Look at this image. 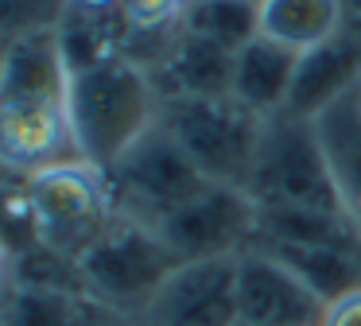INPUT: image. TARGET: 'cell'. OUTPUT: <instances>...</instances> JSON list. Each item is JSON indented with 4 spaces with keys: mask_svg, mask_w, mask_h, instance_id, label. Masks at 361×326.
<instances>
[{
    "mask_svg": "<svg viewBox=\"0 0 361 326\" xmlns=\"http://www.w3.org/2000/svg\"><path fill=\"white\" fill-rule=\"evenodd\" d=\"M322 326H361V287H353V291L342 295V299L326 303Z\"/></svg>",
    "mask_w": 361,
    "mask_h": 326,
    "instance_id": "cell-19",
    "label": "cell"
},
{
    "mask_svg": "<svg viewBox=\"0 0 361 326\" xmlns=\"http://www.w3.org/2000/svg\"><path fill=\"white\" fill-rule=\"evenodd\" d=\"M0 51H4V43H0Z\"/></svg>",
    "mask_w": 361,
    "mask_h": 326,
    "instance_id": "cell-25",
    "label": "cell"
},
{
    "mask_svg": "<svg viewBox=\"0 0 361 326\" xmlns=\"http://www.w3.org/2000/svg\"><path fill=\"white\" fill-rule=\"evenodd\" d=\"M237 326H249V322H237Z\"/></svg>",
    "mask_w": 361,
    "mask_h": 326,
    "instance_id": "cell-24",
    "label": "cell"
},
{
    "mask_svg": "<svg viewBox=\"0 0 361 326\" xmlns=\"http://www.w3.org/2000/svg\"><path fill=\"white\" fill-rule=\"evenodd\" d=\"M105 179H109L117 214L152 229L210 186L202 171L187 159V152L159 128V121L105 171Z\"/></svg>",
    "mask_w": 361,
    "mask_h": 326,
    "instance_id": "cell-7",
    "label": "cell"
},
{
    "mask_svg": "<svg viewBox=\"0 0 361 326\" xmlns=\"http://www.w3.org/2000/svg\"><path fill=\"white\" fill-rule=\"evenodd\" d=\"M159 128L187 152L206 183L249 186L264 116L233 97H167L159 101Z\"/></svg>",
    "mask_w": 361,
    "mask_h": 326,
    "instance_id": "cell-5",
    "label": "cell"
},
{
    "mask_svg": "<svg viewBox=\"0 0 361 326\" xmlns=\"http://www.w3.org/2000/svg\"><path fill=\"white\" fill-rule=\"evenodd\" d=\"M299 54L288 47L272 43V39L257 35L249 47L233 54V82H229V97L245 105L257 116H280L288 109L291 82H295Z\"/></svg>",
    "mask_w": 361,
    "mask_h": 326,
    "instance_id": "cell-13",
    "label": "cell"
},
{
    "mask_svg": "<svg viewBox=\"0 0 361 326\" xmlns=\"http://www.w3.org/2000/svg\"><path fill=\"white\" fill-rule=\"evenodd\" d=\"M136 326H237V256L179 264Z\"/></svg>",
    "mask_w": 361,
    "mask_h": 326,
    "instance_id": "cell-9",
    "label": "cell"
},
{
    "mask_svg": "<svg viewBox=\"0 0 361 326\" xmlns=\"http://www.w3.org/2000/svg\"><path fill=\"white\" fill-rule=\"evenodd\" d=\"M102 318H109V310L82 291L12 284L0 295L4 326H102Z\"/></svg>",
    "mask_w": 361,
    "mask_h": 326,
    "instance_id": "cell-15",
    "label": "cell"
},
{
    "mask_svg": "<svg viewBox=\"0 0 361 326\" xmlns=\"http://www.w3.org/2000/svg\"><path fill=\"white\" fill-rule=\"evenodd\" d=\"M183 31L237 54L260 35V0H195L183 12Z\"/></svg>",
    "mask_w": 361,
    "mask_h": 326,
    "instance_id": "cell-17",
    "label": "cell"
},
{
    "mask_svg": "<svg viewBox=\"0 0 361 326\" xmlns=\"http://www.w3.org/2000/svg\"><path fill=\"white\" fill-rule=\"evenodd\" d=\"M342 31V0H260V35L307 54Z\"/></svg>",
    "mask_w": 361,
    "mask_h": 326,
    "instance_id": "cell-16",
    "label": "cell"
},
{
    "mask_svg": "<svg viewBox=\"0 0 361 326\" xmlns=\"http://www.w3.org/2000/svg\"><path fill=\"white\" fill-rule=\"evenodd\" d=\"M78 159L71 128V66L55 31H35L0 51V167L32 179Z\"/></svg>",
    "mask_w": 361,
    "mask_h": 326,
    "instance_id": "cell-1",
    "label": "cell"
},
{
    "mask_svg": "<svg viewBox=\"0 0 361 326\" xmlns=\"http://www.w3.org/2000/svg\"><path fill=\"white\" fill-rule=\"evenodd\" d=\"M24 206L35 245L66 260H82L121 217L105 171L86 159H66L24 179Z\"/></svg>",
    "mask_w": 361,
    "mask_h": 326,
    "instance_id": "cell-3",
    "label": "cell"
},
{
    "mask_svg": "<svg viewBox=\"0 0 361 326\" xmlns=\"http://www.w3.org/2000/svg\"><path fill=\"white\" fill-rule=\"evenodd\" d=\"M66 16V0H0V43L8 47L35 31H55Z\"/></svg>",
    "mask_w": 361,
    "mask_h": 326,
    "instance_id": "cell-18",
    "label": "cell"
},
{
    "mask_svg": "<svg viewBox=\"0 0 361 326\" xmlns=\"http://www.w3.org/2000/svg\"><path fill=\"white\" fill-rule=\"evenodd\" d=\"M257 225H260V210L249 198V191L210 183L202 194H195L175 214H167L156 225V233L187 264V260H218V256L245 253L257 241Z\"/></svg>",
    "mask_w": 361,
    "mask_h": 326,
    "instance_id": "cell-8",
    "label": "cell"
},
{
    "mask_svg": "<svg viewBox=\"0 0 361 326\" xmlns=\"http://www.w3.org/2000/svg\"><path fill=\"white\" fill-rule=\"evenodd\" d=\"M314 128L330 159V175H334L345 217L361 229V82L330 109H322L314 116Z\"/></svg>",
    "mask_w": 361,
    "mask_h": 326,
    "instance_id": "cell-14",
    "label": "cell"
},
{
    "mask_svg": "<svg viewBox=\"0 0 361 326\" xmlns=\"http://www.w3.org/2000/svg\"><path fill=\"white\" fill-rule=\"evenodd\" d=\"M12 279H16V253L8 248V237L0 233V295L12 287Z\"/></svg>",
    "mask_w": 361,
    "mask_h": 326,
    "instance_id": "cell-21",
    "label": "cell"
},
{
    "mask_svg": "<svg viewBox=\"0 0 361 326\" xmlns=\"http://www.w3.org/2000/svg\"><path fill=\"white\" fill-rule=\"evenodd\" d=\"M245 191L257 210H342L319 128L291 113L264 121Z\"/></svg>",
    "mask_w": 361,
    "mask_h": 326,
    "instance_id": "cell-4",
    "label": "cell"
},
{
    "mask_svg": "<svg viewBox=\"0 0 361 326\" xmlns=\"http://www.w3.org/2000/svg\"><path fill=\"white\" fill-rule=\"evenodd\" d=\"M159 101L167 97H229L233 82V54L190 31H175L167 51L148 66Z\"/></svg>",
    "mask_w": 361,
    "mask_h": 326,
    "instance_id": "cell-12",
    "label": "cell"
},
{
    "mask_svg": "<svg viewBox=\"0 0 361 326\" xmlns=\"http://www.w3.org/2000/svg\"><path fill=\"white\" fill-rule=\"evenodd\" d=\"M183 4H195V0H183Z\"/></svg>",
    "mask_w": 361,
    "mask_h": 326,
    "instance_id": "cell-23",
    "label": "cell"
},
{
    "mask_svg": "<svg viewBox=\"0 0 361 326\" xmlns=\"http://www.w3.org/2000/svg\"><path fill=\"white\" fill-rule=\"evenodd\" d=\"M159 121L152 74L128 54H113L71 74V128L78 159L109 171Z\"/></svg>",
    "mask_w": 361,
    "mask_h": 326,
    "instance_id": "cell-2",
    "label": "cell"
},
{
    "mask_svg": "<svg viewBox=\"0 0 361 326\" xmlns=\"http://www.w3.org/2000/svg\"><path fill=\"white\" fill-rule=\"evenodd\" d=\"M342 31L361 35V0H342Z\"/></svg>",
    "mask_w": 361,
    "mask_h": 326,
    "instance_id": "cell-22",
    "label": "cell"
},
{
    "mask_svg": "<svg viewBox=\"0 0 361 326\" xmlns=\"http://www.w3.org/2000/svg\"><path fill=\"white\" fill-rule=\"evenodd\" d=\"M121 0H66V12L74 16H94V20H113Z\"/></svg>",
    "mask_w": 361,
    "mask_h": 326,
    "instance_id": "cell-20",
    "label": "cell"
},
{
    "mask_svg": "<svg viewBox=\"0 0 361 326\" xmlns=\"http://www.w3.org/2000/svg\"><path fill=\"white\" fill-rule=\"evenodd\" d=\"M179 264L183 260L152 225L117 217L105 229V237L78 260V268L86 279V291L109 315H128L133 322H140L148 303L156 299V291Z\"/></svg>",
    "mask_w": 361,
    "mask_h": 326,
    "instance_id": "cell-6",
    "label": "cell"
},
{
    "mask_svg": "<svg viewBox=\"0 0 361 326\" xmlns=\"http://www.w3.org/2000/svg\"><path fill=\"white\" fill-rule=\"evenodd\" d=\"M326 299L314 295L272 253L249 245L237 253V322L249 326H322Z\"/></svg>",
    "mask_w": 361,
    "mask_h": 326,
    "instance_id": "cell-10",
    "label": "cell"
},
{
    "mask_svg": "<svg viewBox=\"0 0 361 326\" xmlns=\"http://www.w3.org/2000/svg\"><path fill=\"white\" fill-rule=\"evenodd\" d=\"M357 82H361V35L338 31L322 47L299 54L295 82H291V97L283 113L314 121L322 109H330L338 97H345Z\"/></svg>",
    "mask_w": 361,
    "mask_h": 326,
    "instance_id": "cell-11",
    "label": "cell"
}]
</instances>
